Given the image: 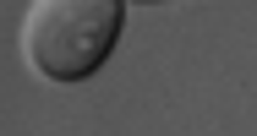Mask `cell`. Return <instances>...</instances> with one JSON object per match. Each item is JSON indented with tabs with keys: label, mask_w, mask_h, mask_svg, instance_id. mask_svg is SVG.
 <instances>
[{
	"label": "cell",
	"mask_w": 257,
	"mask_h": 136,
	"mask_svg": "<svg viewBox=\"0 0 257 136\" xmlns=\"http://www.w3.org/2000/svg\"><path fill=\"white\" fill-rule=\"evenodd\" d=\"M126 0H33L22 54L44 82H88L120 44Z\"/></svg>",
	"instance_id": "1"
},
{
	"label": "cell",
	"mask_w": 257,
	"mask_h": 136,
	"mask_svg": "<svg viewBox=\"0 0 257 136\" xmlns=\"http://www.w3.org/2000/svg\"><path fill=\"white\" fill-rule=\"evenodd\" d=\"M137 6H159V0H137Z\"/></svg>",
	"instance_id": "2"
}]
</instances>
